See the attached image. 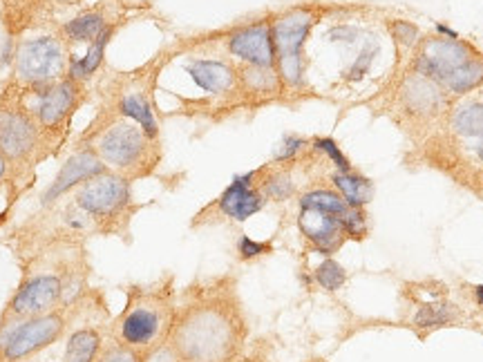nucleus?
I'll list each match as a JSON object with an SVG mask.
<instances>
[{
    "instance_id": "nucleus-1",
    "label": "nucleus",
    "mask_w": 483,
    "mask_h": 362,
    "mask_svg": "<svg viewBox=\"0 0 483 362\" xmlns=\"http://www.w3.org/2000/svg\"><path fill=\"white\" fill-rule=\"evenodd\" d=\"M244 327L235 307L204 302L190 307L171 333V351L177 362H228L242 344Z\"/></svg>"
},
{
    "instance_id": "nucleus-2",
    "label": "nucleus",
    "mask_w": 483,
    "mask_h": 362,
    "mask_svg": "<svg viewBox=\"0 0 483 362\" xmlns=\"http://www.w3.org/2000/svg\"><path fill=\"white\" fill-rule=\"evenodd\" d=\"M96 154L105 168H112L117 175L141 177L148 175L154 166L150 152V139L137 123L117 121L96 139Z\"/></svg>"
},
{
    "instance_id": "nucleus-3",
    "label": "nucleus",
    "mask_w": 483,
    "mask_h": 362,
    "mask_svg": "<svg viewBox=\"0 0 483 362\" xmlns=\"http://www.w3.org/2000/svg\"><path fill=\"white\" fill-rule=\"evenodd\" d=\"M130 179L117 173H101L86 181L77 192V206L94 217V220H107L124 213L130 203Z\"/></svg>"
},
{
    "instance_id": "nucleus-4",
    "label": "nucleus",
    "mask_w": 483,
    "mask_h": 362,
    "mask_svg": "<svg viewBox=\"0 0 483 362\" xmlns=\"http://www.w3.org/2000/svg\"><path fill=\"white\" fill-rule=\"evenodd\" d=\"M65 65L63 47L52 36H41L20 45L16 54V72L32 86H43L60 76Z\"/></svg>"
},
{
    "instance_id": "nucleus-5",
    "label": "nucleus",
    "mask_w": 483,
    "mask_h": 362,
    "mask_svg": "<svg viewBox=\"0 0 483 362\" xmlns=\"http://www.w3.org/2000/svg\"><path fill=\"white\" fill-rule=\"evenodd\" d=\"M63 331V320L58 316H39L27 322L18 324V327L7 335L3 342V351L7 360H20L29 354H36L39 349L52 344Z\"/></svg>"
},
{
    "instance_id": "nucleus-6",
    "label": "nucleus",
    "mask_w": 483,
    "mask_h": 362,
    "mask_svg": "<svg viewBox=\"0 0 483 362\" xmlns=\"http://www.w3.org/2000/svg\"><path fill=\"white\" fill-rule=\"evenodd\" d=\"M472 58V52L456 39H434L428 41L418 58V72L432 81L445 83L458 67H463Z\"/></svg>"
},
{
    "instance_id": "nucleus-7",
    "label": "nucleus",
    "mask_w": 483,
    "mask_h": 362,
    "mask_svg": "<svg viewBox=\"0 0 483 362\" xmlns=\"http://www.w3.org/2000/svg\"><path fill=\"white\" fill-rule=\"evenodd\" d=\"M105 173V163L101 161V156L96 154V150H79L72 156H67L65 163L60 166V170L56 179L52 181V186L45 190L43 203H52L60 199L65 192L74 190L77 186H83L92 177Z\"/></svg>"
},
{
    "instance_id": "nucleus-8",
    "label": "nucleus",
    "mask_w": 483,
    "mask_h": 362,
    "mask_svg": "<svg viewBox=\"0 0 483 362\" xmlns=\"http://www.w3.org/2000/svg\"><path fill=\"white\" fill-rule=\"evenodd\" d=\"M36 146V126L18 110H0V154L5 159H22Z\"/></svg>"
},
{
    "instance_id": "nucleus-9",
    "label": "nucleus",
    "mask_w": 483,
    "mask_h": 362,
    "mask_svg": "<svg viewBox=\"0 0 483 362\" xmlns=\"http://www.w3.org/2000/svg\"><path fill=\"white\" fill-rule=\"evenodd\" d=\"M228 47L235 56L246 60L253 67H273L275 63V45L271 27L260 22V25H251L239 29L231 36Z\"/></svg>"
},
{
    "instance_id": "nucleus-10",
    "label": "nucleus",
    "mask_w": 483,
    "mask_h": 362,
    "mask_svg": "<svg viewBox=\"0 0 483 362\" xmlns=\"http://www.w3.org/2000/svg\"><path fill=\"white\" fill-rule=\"evenodd\" d=\"M298 226H300L302 235H305L320 253H324V255H331L345 239V228H343L340 217L316 210V208H302L298 217Z\"/></svg>"
},
{
    "instance_id": "nucleus-11",
    "label": "nucleus",
    "mask_w": 483,
    "mask_h": 362,
    "mask_svg": "<svg viewBox=\"0 0 483 362\" xmlns=\"http://www.w3.org/2000/svg\"><path fill=\"white\" fill-rule=\"evenodd\" d=\"M253 179H256V173L235 177L233 184L222 192L220 210L224 215L233 217L237 222H246L249 217H253L264 208L267 197H264V192L260 188L253 186Z\"/></svg>"
},
{
    "instance_id": "nucleus-12",
    "label": "nucleus",
    "mask_w": 483,
    "mask_h": 362,
    "mask_svg": "<svg viewBox=\"0 0 483 362\" xmlns=\"http://www.w3.org/2000/svg\"><path fill=\"white\" fill-rule=\"evenodd\" d=\"M164 329V313L154 304L132 307L121 320V340L128 347H150Z\"/></svg>"
},
{
    "instance_id": "nucleus-13",
    "label": "nucleus",
    "mask_w": 483,
    "mask_h": 362,
    "mask_svg": "<svg viewBox=\"0 0 483 362\" xmlns=\"http://www.w3.org/2000/svg\"><path fill=\"white\" fill-rule=\"evenodd\" d=\"M311 25H313V16L305 9L289 11V14L275 20V25L271 27V36H273L277 60L300 58V50H302V45H305V39H307Z\"/></svg>"
},
{
    "instance_id": "nucleus-14",
    "label": "nucleus",
    "mask_w": 483,
    "mask_h": 362,
    "mask_svg": "<svg viewBox=\"0 0 483 362\" xmlns=\"http://www.w3.org/2000/svg\"><path fill=\"white\" fill-rule=\"evenodd\" d=\"M77 99H79V90L74 86V81H60L56 86L45 88L39 94L34 112L39 116L43 128H54L72 112V107L77 105Z\"/></svg>"
},
{
    "instance_id": "nucleus-15",
    "label": "nucleus",
    "mask_w": 483,
    "mask_h": 362,
    "mask_svg": "<svg viewBox=\"0 0 483 362\" xmlns=\"http://www.w3.org/2000/svg\"><path fill=\"white\" fill-rule=\"evenodd\" d=\"M60 295V282L54 275H39L29 280L25 286L16 293L11 309L18 316H39V313L47 311L56 304Z\"/></svg>"
},
{
    "instance_id": "nucleus-16",
    "label": "nucleus",
    "mask_w": 483,
    "mask_h": 362,
    "mask_svg": "<svg viewBox=\"0 0 483 362\" xmlns=\"http://www.w3.org/2000/svg\"><path fill=\"white\" fill-rule=\"evenodd\" d=\"M188 74L204 92H211V94L226 92L235 83L233 69L220 63V60H204V58L192 60L188 65Z\"/></svg>"
},
{
    "instance_id": "nucleus-17",
    "label": "nucleus",
    "mask_w": 483,
    "mask_h": 362,
    "mask_svg": "<svg viewBox=\"0 0 483 362\" xmlns=\"http://www.w3.org/2000/svg\"><path fill=\"white\" fill-rule=\"evenodd\" d=\"M333 186L338 188V195H340L352 208L365 206V203L373 195L371 181H367L365 177H358L354 173H340V170H338L333 175Z\"/></svg>"
},
{
    "instance_id": "nucleus-18",
    "label": "nucleus",
    "mask_w": 483,
    "mask_h": 362,
    "mask_svg": "<svg viewBox=\"0 0 483 362\" xmlns=\"http://www.w3.org/2000/svg\"><path fill=\"white\" fill-rule=\"evenodd\" d=\"M101 337L92 329H79L70 335L63 362H94L96 354H99Z\"/></svg>"
},
{
    "instance_id": "nucleus-19",
    "label": "nucleus",
    "mask_w": 483,
    "mask_h": 362,
    "mask_svg": "<svg viewBox=\"0 0 483 362\" xmlns=\"http://www.w3.org/2000/svg\"><path fill=\"white\" fill-rule=\"evenodd\" d=\"M121 114L132 119L135 123L146 132L148 139H154L157 132H159V128H157V119L150 110V103L143 99L141 94H128L121 99Z\"/></svg>"
},
{
    "instance_id": "nucleus-20",
    "label": "nucleus",
    "mask_w": 483,
    "mask_h": 362,
    "mask_svg": "<svg viewBox=\"0 0 483 362\" xmlns=\"http://www.w3.org/2000/svg\"><path fill=\"white\" fill-rule=\"evenodd\" d=\"M403 92H405L407 105L416 112H434L439 101H441L439 90L434 88L432 83H428L425 79H412L405 86Z\"/></svg>"
},
{
    "instance_id": "nucleus-21",
    "label": "nucleus",
    "mask_w": 483,
    "mask_h": 362,
    "mask_svg": "<svg viewBox=\"0 0 483 362\" xmlns=\"http://www.w3.org/2000/svg\"><path fill=\"white\" fill-rule=\"evenodd\" d=\"M300 208H316V210H322V213H329V215H336L343 217L347 215V210L352 208L349 203L338 195V192H331V190H309L305 192V195L300 197Z\"/></svg>"
},
{
    "instance_id": "nucleus-22",
    "label": "nucleus",
    "mask_w": 483,
    "mask_h": 362,
    "mask_svg": "<svg viewBox=\"0 0 483 362\" xmlns=\"http://www.w3.org/2000/svg\"><path fill=\"white\" fill-rule=\"evenodd\" d=\"M110 34H112V29L105 27L94 39V43L90 45V50L86 52V56L79 58V60H72V79H86V76L94 74V72L99 69L101 60H103L105 45H107V41H110Z\"/></svg>"
},
{
    "instance_id": "nucleus-23",
    "label": "nucleus",
    "mask_w": 483,
    "mask_h": 362,
    "mask_svg": "<svg viewBox=\"0 0 483 362\" xmlns=\"http://www.w3.org/2000/svg\"><path fill=\"white\" fill-rule=\"evenodd\" d=\"M452 126L458 135L483 139V103L461 105L452 116Z\"/></svg>"
},
{
    "instance_id": "nucleus-24",
    "label": "nucleus",
    "mask_w": 483,
    "mask_h": 362,
    "mask_svg": "<svg viewBox=\"0 0 483 362\" xmlns=\"http://www.w3.org/2000/svg\"><path fill=\"white\" fill-rule=\"evenodd\" d=\"M105 29V20L99 14H83L74 20H70L65 25V36L70 41L77 43H86V41H94L96 36Z\"/></svg>"
},
{
    "instance_id": "nucleus-25",
    "label": "nucleus",
    "mask_w": 483,
    "mask_h": 362,
    "mask_svg": "<svg viewBox=\"0 0 483 362\" xmlns=\"http://www.w3.org/2000/svg\"><path fill=\"white\" fill-rule=\"evenodd\" d=\"M481 81H483V63H481V60H477V58H472L463 67H458L454 74L443 83V86L450 88L456 94H463L468 90L477 88Z\"/></svg>"
},
{
    "instance_id": "nucleus-26",
    "label": "nucleus",
    "mask_w": 483,
    "mask_h": 362,
    "mask_svg": "<svg viewBox=\"0 0 483 362\" xmlns=\"http://www.w3.org/2000/svg\"><path fill=\"white\" fill-rule=\"evenodd\" d=\"M448 322H452V309H448V304H425L418 309L414 318V327L439 329L445 327Z\"/></svg>"
},
{
    "instance_id": "nucleus-27",
    "label": "nucleus",
    "mask_w": 483,
    "mask_h": 362,
    "mask_svg": "<svg viewBox=\"0 0 483 362\" xmlns=\"http://www.w3.org/2000/svg\"><path fill=\"white\" fill-rule=\"evenodd\" d=\"M316 280L322 288H327V291H338V288L345 284L347 273L336 260H324L316 269Z\"/></svg>"
},
{
    "instance_id": "nucleus-28",
    "label": "nucleus",
    "mask_w": 483,
    "mask_h": 362,
    "mask_svg": "<svg viewBox=\"0 0 483 362\" xmlns=\"http://www.w3.org/2000/svg\"><path fill=\"white\" fill-rule=\"evenodd\" d=\"M264 197H271L275 201H282L293 192V184L286 175H273L262 184Z\"/></svg>"
},
{
    "instance_id": "nucleus-29",
    "label": "nucleus",
    "mask_w": 483,
    "mask_h": 362,
    "mask_svg": "<svg viewBox=\"0 0 483 362\" xmlns=\"http://www.w3.org/2000/svg\"><path fill=\"white\" fill-rule=\"evenodd\" d=\"M316 150H320V152L327 154L329 159L336 163V168H338L340 173H352V166H349L347 156L343 154L340 148L336 146L333 139H318V141H316Z\"/></svg>"
},
{
    "instance_id": "nucleus-30",
    "label": "nucleus",
    "mask_w": 483,
    "mask_h": 362,
    "mask_svg": "<svg viewBox=\"0 0 483 362\" xmlns=\"http://www.w3.org/2000/svg\"><path fill=\"white\" fill-rule=\"evenodd\" d=\"M244 79L249 81V86H251L253 90H258V92H267V90L275 88V76H273L271 67H256V69H249Z\"/></svg>"
},
{
    "instance_id": "nucleus-31",
    "label": "nucleus",
    "mask_w": 483,
    "mask_h": 362,
    "mask_svg": "<svg viewBox=\"0 0 483 362\" xmlns=\"http://www.w3.org/2000/svg\"><path fill=\"white\" fill-rule=\"evenodd\" d=\"M343 228L347 235L352 237H362L367 233V226H365V215L360 213V208H349L347 215L343 217Z\"/></svg>"
},
{
    "instance_id": "nucleus-32",
    "label": "nucleus",
    "mask_w": 483,
    "mask_h": 362,
    "mask_svg": "<svg viewBox=\"0 0 483 362\" xmlns=\"http://www.w3.org/2000/svg\"><path fill=\"white\" fill-rule=\"evenodd\" d=\"M267 250H269V244H260V241H253L246 235L239 239V253H242V257H244V260L258 257V255H262V253H267Z\"/></svg>"
},
{
    "instance_id": "nucleus-33",
    "label": "nucleus",
    "mask_w": 483,
    "mask_h": 362,
    "mask_svg": "<svg viewBox=\"0 0 483 362\" xmlns=\"http://www.w3.org/2000/svg\"><path fill=\"white\" fill-rule=\"evenodd\" d=\"M302 146H305V139H298V137H286L284 141H282V146H280V150H277V159H291V156L296 154V152H300L302 150Z\"/></svg>"
},
{
    "instance_id": "nucleus-34",
    "label": "nucleus",
    "mask_w": 483,
    "mask_h": 362,
    "mask_svg": "<svg viewBox=\"0 0 483 362\" xmlns=\"http://www.w3.org/2000/svg\"><path fill=\"white\" fill-rule=\"evenodd\" d=\"M331 41H347V43H352L356 36H358V32L354 29V27H336V29H331Z\"/></svg>"
},
{
    "instance_id": "nucleus-35",
    "label": "nucleus",
    "mask_w": 483,
    "mask_h": 362,
    "mask_svg": "<svg viewBox=\"0 0 483 362\" xmlns=\"http://www.w3.org/2000/svg\"><path fill=\"white\" fill-rule=\"evenodd\" d=\"M105 362H139V360L135 354L128 351V349H117V351H112L105 358Z\"/></svg>"
},
{
    "instance_id": "nucleus-36",
    "label": "nucleus",
    "mask_w": 483,
    "mask_h": 362,
    "mask_svg": "<svg viewBox=\"0 0 483 362\" xmlns=\"http://www.w3.org/2000/svg\"><path fill=\"white\" fill-rule=\"evenodd\" d=\"M394 32H396V34H401L405 43H412V39L416 36V27H412V25H405V22H398V25L394 27Z\"/></svg>"
},
{
    "instance_id": "nucleus-37",
    "label": "nucleus",
    "mask_w": 483,
    "mask_h": 362,
    "mask_svg": "<svg viewBox=\"0 0 483 362\" xmlns=\"http://www.w3.org/2000/svg\"><path fill=\"white\" fill-rule=\"evenodd\" d=\"M150 362H177V358H175L173 351H164V354H159V356H154Z\"/></svg>"
},
{
    "instance_id": "nucleus-38",
    "label": "nucleus",
    "mask_w": 483,
    "mask_h": 362,
    "mask_svg": "<svg viewBox=\"0 0 483 362\" xmlns=\"http://www.w3.org/2000/svg\"><path fill=\"white\" fill-rule=\"evenodd\" d=\"M437 29L445 36H450V39H456V32H452L450 27H445V25H437Z\"/></svg>"
},
{
    "instance_id": "nucleus-39",
    "label": "nucleus",
    "mask_w": 483,
    "mask_h": 362,
    "mask_svg": "<svg viewBox=\"0 0 483 362\" xmlns=\"http://www.w3.org/2000/svg\"><path fill=\"white\" fill-rule=\"evenodd\" d=\"M475 154H477V159L483 163V139H481V141L477 143V146H475Z\"/></svg>"
},
{
    "instance_id": "nucleus-40",
    "label": "nucleus",
    "mask_w": 483,
    "mask_h": 362,
    "mask_svg": "<svg viewBox=\"0 0 483 362\" xmlns=\"http://www.w3.org/2000/svg\"><path fill=\"white\" fill-rule=\"evenodd\" d=\"M5 173H7V159H5L3 154H0V179L5 177Z\"/></svg>"
},
{
    "instance_id": "nucleus-41",
    "label": "nucleus",
    "mask_w": 483,
    "mask_h": 362,
    "mask_svg": "<svg viewBox=\"0 0 483 362\" xmlns=\"http://www.w3.org/2000/svg\"><path fill=\"white\" fill-rule=\"evenodd\" d=\"M475 295H477V302H479V307H483V284L475 288Z\"/></svg>"
},
{
    "instance_id": "nucleus-42",
    "label": "nucleus",
    "mask_w": 483,
    "mask_h": 362,
    "mask_svg": "<svg viewBox=\"0 0 483 362\" xmlns=\"http://www.w3.org/2000/svg\"><path fill=\"white\" fill-rule=\"evenodd\" d=\"M0 220H3V215H0Z\"/></svg>"
}]
</instances>
